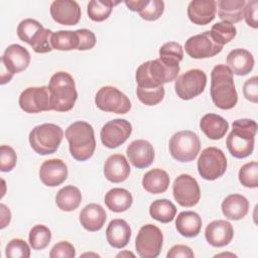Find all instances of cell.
Here are the masks:
<instances>
[{
    "label": "cell",
    "instance_id": "obj_1",
    "mask_svg": "<svg viewBox=\"0 0 258 258\" xmlns=\"http://www.w3.org/2000/svg\"><path fill=\"white\" fill-rule=\"evenodd\" d=\"M210 92L216 107L229 110L236 106L238 94L235 89L233 73L227 64H217L212 70Z\"/></svg>",
    "mask_w": 258,
    "mask_h": 258
},
{
    "label": "cell",
    "instance_id": "obj_2",
    "mask_svg": "<svg viewBox=\"0 0 258 258\" xmlns=\"http://www.w3.org/2000/svg\"><path fill=\"white\" fill-rule=\"evenodd\" d=\"M64 135L69 142L70 152L76 160L85 161L93 156L96 140L91 124L85 121L74 122L66 129Z\"/></svg>",
    "mask_w": 258,
    "mask_h": 258
},
{
    "label": "cell",
    "instance_id": "obj_3",
    "mask_svg": "<svg viewBox=\"0 0 258 258\" xmlns=\"http://www.w3.org/2000/svg\"><path fill=\"white\" fill-rule=\"evenodd\" d=\"M232 131L227 137V147L232 156L245 158L254 149L257 123L252 119H239L233 122Z\"/></svg>",
    "mask_w": 258,
    "mask_h": 258
},
{
    "label": "cell",
    "instance_id": "obj_4",
    "mask_svg": "<svg viewBox=\"0 0 258 258\" xmlns=\"http://www.w3.org/2000/svg\"><path fill=\"white\" fill-rule=\"evenodd\" d=\"M178 66H169L160 58L148 60L140 64L136 71V83L139 88H157L176 80L179 73Z\"/></svg>",
    "mask_w": 258,
    "mask_h": 258
},
{
    "label": "cell",
    "instance_id": "obj_5",
    "mask_svg": "<svg viewBox=\"0 0 258 258\" xmlns=\"http://www.w3.org/2000/svg\"><path fill=\"white\" fill-rule=\"evenodd\" d=\"M50 108L56 112H67L73 109L78 93L74 78L67 72H57L51 76L48 83Z\"/></svg>",
    "mask_w": 258,
    "mask_h": 258
},
{
    "label": "cell",
    "instance_id": "obj_6",
    "mask_svg": "<svg viewBox=\"0 0 258 258\" xmlns=\"http://www.w3.org/2000/svg\"><path fill=\"white\" fill-rule=\"evenodd\" d=\"M62 129L52 123L35 126L29 133L28 140L31 148L40 155L54 153L62 140Z\"/></svg>",
    "mask_w": 258,
    "mask_h": 258
},
{
    "label": "cell",
    "instance_id": "obj_7",
    "mask_svg": "<svg viewBox=\"0 0 258 258\" xmlns=\"http://www.w3.org/2000/svg\"><path fill=\"white\" fill-rule=\"evenodd\" d=\"M53 32L46 29L35 19L27 18L17 26V35L20 40L28 43L37 53H46L52 50L50 36Z\"/></svg>",
    "mask_w": 258,
    "mask_h": 258
},
{
    "label": "cell",
    "instance_id": "obj_8",
    "mask_svg": "<svg viewBox=\"0 0 258 258\" xmlns=\"http://www.w3.org/2000/svg\"><path fill=\"white\" fill-rule=\"evenodd\" d=\"M168 147L171 156L175 160L189 162L198 156L201 150V141L195 132L183 130L171 136Z\"/></svg>",
    "mask_w": 258,
    "mask_h": 258
},
{
    "label": "cell",
    "instance_id": "obj_9",
    "mask_svg": "<svg viewBox=\"0 0 258 258\" xmlns=\"http://www.w3.org/2000/svg\"><path fill=\"white\" fill-rule=\"evenodd\" d=\"M227 169V158L224 152L217 147L204 149L198 159L199 174L206 180H215L221 177Z\"/></svg>",
    "mask_w": 258,
    "mask_h": 258
},
{
    "label": "cell",
    "instance_id": "obj_10",
    "mask_svg": "<svg viewBox=\"0 0 258 258\" xmlns=\"http://www.w3.org/2000/svg\"><path fill=\"white\" fill-rule=\"evenodd\" d=\"M163 244L161 230L152 224L142 226L135 240L137 254L142 258H155L159 255Z\"/></svg>",
    "mask_w": 258,
    "mask_h": 258
},
{
    "label": "cell",
    "instance_id": "obj_11",
    "mask_svg": "<svg viewBox=\"0 0 258 258\" xmlns=\"http://www.w3.org/2000/svg\"><path fill=\"white\" fill-rule=\"evenodd\" d=\"M95 104L97 108L105 112L126 114L131 109L129 98L112 86L102 87L96 94Z\"/></svg>",
    "mask_w": 258,
    "mask_h": 258
},
{
    "label": "cell",
    "instance_id": "obj_12",
    "mask_svg": "<svg viewBox=\"0 0 258 258\" xmlns=\"http://www.w3.org/2000/svg\"><path fill=\"white\" fill-rule=\"evenodd\" d=\"M207 85V75L199 69L185 72L176 78L174 90L176 95L182 100H190L201 95Z\"/></svg>",
    "mask_w": 258,
    "mask_h": 258
},
{
    "label": "cell",
    "instance_id": "obj_13",
    "mask_svg": "<svg viewBox=\"0 0 258 258\" xmlns=\"http://www.w3.org/2000/svg\"><path fill=\"white\" fill-rule=\"evenodd\" d=\"M172 194L177 204L184 208L196 206L201 198L200 185L189 174H180L174 179Z\"/></svg>",
    "mask_w": 258,
    "mask_h": 258
},
{
    "label": "cell",
    "instance_id": "obj_14",
    "mask_svg": "<svg viewBox=\"0 0 258 258\" xmlns=\"http://www.w3.org/2000/svg\"><path fill=\"white\" fill-rule=\"evenodd\" d=\"M18 104L26 113H39L51 110L48 87H29L25 89L19 96Z\"/></svg>",
    "mask_w": 258,
    "mask_h": 258
},
{
    "label": "cell",
    "instance_id": "obj_15",
    "mask_svg": "<svg viewBox=\"0 0 258 258\" xmlns=\"http://www.w3.org/2000/svg\"><path fill=\"white\" fill-rule=\"evenodd\" d=\"M132 125L125 119H114L107 122L101 129L102 143L108 148H117L131 135Z\"/></svg>",
    "mask_w": 258,
    "mask_h": 258
},
{
    "label": "cell",
    "instance_id": "obj_16",
    "mask_svg": "<svg viewBox=\"0 0 258 258\" xmlns=\"http://www.w3.org/2000/svg\"><path fill=\"white\" fill-rule=\"evenodd\" d=\"M184 48L190 57L200 59L215 56L222 51L223 46L213 40L210 31H205L201 34L190 36L185 41Z\"/></svg>",
    "mask_w": 258,
    "mask_h": 258
},
{
    "label": "cell",
    "instance_id": "obj_17",
    "mask_svg": "<svg viewBox=\"0 0 258 258\" xmlns=\"http://www.w3.org/2000/svg\"><path fill=\"white\" fill-rule=\"evenodd\" d=\"M52 19L61 25H76L82 15L81 8L73 0H55L50 5Z\"/></svg>",
    "mask_w": 258,
    "mask_h": 258
},
{
    "label": "cell",
    "instance_id": "obj_18",
    "mask_svg": "<svg viewBox=\"0 0 258 258\" xmlns=\"http://www.w3.org/2000/svg\"><path fill=\"white\" fill-rule=\"evenodd\" d=\"M30 62L28 50L19 44H10L1 56V64L11 75L18 74L27 69Z\"/></svg>",
    "mask_w": 258,
    "mask_h": 258
},
{
    "label": "cell",
    "instance_id": "obj_19",
    "mask_svg": "<svg viewBox=\"0 0 258 258\" xmlns=\"http://www.w3.org/2000/svg\"><path fill=\"white\" fill-rule=\"evenodd\" d=\"M66 163L57 158L48 159L42 162L39 168V178L43 184L53 187L61 184L68 177Z\"/></svg>",
    "mask_w": 258,
    "mask_h": 258
},
{
    "label": "cell",
    "instance_id": "obj_20",
    "mask_svg": "<svg viewBox=\"0 0 258 258\" xmlns=\"http://www.w3.org/2000/svg\"><path fill=\"white\" fill-rule=\"evenodd\" d=\"M126 153L132 165L139 169L148 167L153 162L155 156L153 146L143 139L132 141L128 145Z\"/></svg>",
    "mask_w": 258,
    "mask_h": 258
},
{
    "label": "cell",
    "instance_id": "obj_21",
    "mask_svg": "<svg viewBox=\"0 0 258 258\" xmlns=\"http://www.w3.org/2000/svg\"><path fill=\"white\" fill-rule=\"evenodd\" d=\"M205 237L208 243L213 247H224L232 241L234 230L229 222L225 220H216L207 226Z\"/></svg>",
    "mask_w": 258,
    "mask_h": 258
},
{
    "label": "cell",
    "instance_id": "obj_22",
    "mask_svg": "<svg viewBox=\"0 0 258 258\" xmlns=\"http://www.w3.org/2000/svg\"><path fill=\"white\" fill-rule=\"evenodd\" d=\"M217 5L214 0H194L187 6V16L197 25H207L216 17Z\"/></svg>",
    "mask_w": 258,
    "mask_h": 258
},
{
    "label": "cell",
    "instance_id": "obj_23",
    "mask_svg": "<svg viewBox=\"0 0 258 258\" xmlns=\"http://www.w3.org/2000/svg\"><path fill=\"white\" fill-rule=\"evenodd\" d=\"M130 174V166L122 154L110 155L104 164L105 177L114 183L125 181Z\"/></svg>",
    "mask_w": 258,
    "mask_h": 258
},
{
    "label": "cell",
    "instance_id": "obj_24",
    "mask_svg": "<svg viewBox=\"0 0 258 258\" xmlns=\"http://www.w3.org/2000/svg\"><path fill=\"white\" fill-rule=\"evenodd\" d=\"M131 228L125 220L114 219L106 229V239L110 246L121 249L130 241Z\"/></svg>",
    "mask_w": 258,
    "mask_h": 258
},
{
    "label": "cell",
    "instance_id": "obj_25",
    "mask_svg": "<svg viewBox=\"0 0 258 258\" xmlns=\"http://www.w3.org/2000/svg\"><path fill=\"white\" fill-rule=\"evenodd\" d=\"M254 57L252 53L244 48L231 50L227 55V67L237 76H246L254 68Z\"/></svg>",
    "mask_w": 258,
    "mask_h": 258
},
{
    "label": "cell",
    "instance_id": "obj_26",
    "mask_svg": "<svg viewBox=\"0 0 258 258\" xmlns=\"http://www.w3.org/2000/svg\"><path fill=\"white\" fill-rule=\"evenodd\" d=\"M106 217V212L101 205L89 204L80 213V223L84 229L96 232L103 228Z\"/></svg>",
    "mask_w": 258,
    "mask_h": 258
},
{
    "label": "cell",
    "instance_id": "obj_27",
    "mask_svg": "<svg viewBox=\"0 0 258 258\" xmlns=\"http://www.w3.org/2000/svg\"><path fill=\"white\" fill-rule=\"evenodd\" d=\"M221 208L223 215L227 219L238 221L248 214L249 202L242 195L232 194L224 199Z\"/></svg>",
    "mask_w": 258,
    "mask_h": 258
},
{
    "label": "cell",
    "instance_id": "obj_28",
    "mask_svg": "<svg viewBox=\"0 0 258 258\" xmlns=\"http://www.w3.org/2000/svg\"><path fill=\"white\" fill-rule=\"evenodd\" d=\"M200 128L208 138L219 140L226 135L229 129V124L222 116L210 113L202 117Z\"/></svg>",
    "mask_w": 258,
    "mask_h": 258
},
{
    "label": "cell",
    "instance_id": "obj_29",
    "mask_svg": "<svg viewBox=\"0 0 258 258\" xmlns=\"http://www.w3.org/2000/svg\"><path fill=\"white\" fill-rule=\"evenodd\" d=\"M175 228L183 237H197L202 229V219L196 212H181L177 215L175 220Z\"/></svg>",
    "mask_w": 258,
    "mask_h": 258
},
{
    "label": "cell",
    "instance_id": "obj_30",
    "mask_svg": "<svg viewBox=\"0 0 258 258\" xmlns=\"http://www.w3.org/2000/svg\"><path fill=\"white\" fill-rule=\"evenodd\" d=\"M216 5H218V15L224 22L232 24L244 18L245 0H220Z\"/></svg>",
    "mask_w": 258,
    "mask_h": 258
},
{
    "label": "cell",
    "instance_id": "obj_31",
    "mask_svg": "<svg viewBox=\"0 0 258 258\" xmlns=\"http://www.w3.org/2000/svg\"><path fill=\"white\" fill-rule=\"evenodd\" d=\"M170 178L167 172L161 168H153L147 171L142 178L143 188L153 195L164 192L169 185Z\"/></svg>",
    "mask_w": 258,
    "mask_h": 258
},
{
    "label": "cell",
    "instance_id": "obj_32",
    "mask_svg": "<svg viewBox=\"0 0 258 258\" xmlns=\"http://www.w3.org/2000/svg\"><path fill=\"white\" fill-rule=\"evenodd\" d=\"M132 203V195L125 188L114 187L110 189L105 196V204L107 208L115 213H122L127 211L131 207Z\"/></svg>",
    "mask_w": 258,
    "mask_h": 258
},
{
    "label": "cell",
    "instance_id": "obj_33",
    "mask_svg": "<svg viewBox=\"0 0 258 258\" xmlns=\"http://www.w3.org/2000/svg\"><path fill=\"white\" fill-rule=\"evenodd\" d=\"M82 202L80 189L74 185H67L60 188L55 196L56 206L63 212H72L79 208Z\"/></svg>",
    "mask_w": 258,
    "mask_h": 258
},
{
    "label": "cell",
    "instance_id": "obj_34",
    "mask_svg": "<svg viewBox=\"0 0 258 258\" xmlns=\"http://www.w3.org/2000/svg\"><path fill=\"white\" fill-rule=\"evenodd\" d=\"M149 214L154 220L166 224L174 219L176 215V207L169 200H156L150 205Z\"/></svg>",
    "mask_w": 258,
    "mask_h": 258
},
{
    "label": "cell",
    "instance_id": "obj_35",
    "mask_svg": "<svg viewBox=\"0 0 258 258\" xmlns=\"http://www.w3.org/2000/svg\"><path fill=\"white\" fill-rule=\"evenodd\" d=\"M50 45L52 49L72 50L79 47V35L77 30H59L53 32L50 36Z\"/></svg>",
    "mask_w": 258,
    "mask_h": 258
},
{
    "label": "cell",
    "instance_id": "obj_36",
    "mask_svg": "<svg viewBox=\"0 0 258 258\" xmlns=\"http://www.w3.org/2000/svg\"><path fill=\"white\" fill-rule=\"evenodd\" d=\"M119 3L120 1L112 0H91L87 7L88 16L96 22L104 21L111 14L113 7Z\"/></svg>",
    "mask_w": 258,
    "mask_h": 258
},
{
    "label": "cell",
    "instance_id": "obj_37",
    "mask_svg": "<svg viewBox=\"0 0 258 258\" xmlns=\"http://www.w3.org/2000/svg\"><path fill=\"white\" fill-rule=\"evenodd\" d=\"M210 34L217 44L223 46L236 36L237 29L233 24L222 21L212 26Z\"/></svg>",
    "mask_w": 258,
    "mask_h": 258
},
{
    "label": "cell",
    "instance_id": "obj_38",
    "mask_svg": "<svg viewBox=\"0 0 258 258\" xmlns=\"http://www.w3.org/2000/svg\"><path fill=\"white\" fill-rule=\"evenodd\" d=\"M182 46L175 41L166 42L159 48V58L166 64L178 66L179 61L182 60Z\"/></svg>",
    "mask_w": 258,
    "mask_h": 258
},
{
    "label": "cell",
    "instance_id": "obj_39",
    "mask_svg": "<svg viewBox=\"0 0 258 258\" xmlns=\"http://www.w3.org/2000/svg\"><path fill=\"white\" fill-rule=\"evenodd\" d=\"M29 244L34 250H42L48 246L51 240V232L44 225H35L28 235Z\"/></svg>",
    "mask_w": 258,
    "mask_h": 258
},
{
    "label": "cell",
    "instance_id": "obj_40",
    "mask_svg": "<svg viewBox=\"0 0 258 258\" xmlns=\"http://www.w3.org/2000/svg\"><path fill=\"white\" fill-rule=\"evenodd\" d=\"M239 181L245 187L255 188L258 186V163L251 161L244 164L239 170Z\"/></svg>",
    "mask_w": 258,
    "mask_h": 258
},
{
    "label": "cell",
    "instance_id": "obj_41",
    "mask_svg": "<svg viewBox=\"0 0 258 258\" xmlns=\"http://www.w3.org/2000/svg\"><path fill=\"white\" fill-rule=\"evenodd\" d=\"M136 94L140 102L147 106H154L163 100L165 90L163 86L157 88H139L136 89Z\"/></svg>",
    "mask_w": 258,
    "mask_h": 258
},
{
    "label": "cell",
    "instance_id": "obj_42",
    "mask_svg": "<svg viewBox=\"0 0 258 258\" xmlns=\"http://www.w3.org/2000/svg\"><path fill=\"white\" fill-rule=\"evenodd\" d=\"M164 11V2L162 0H145L144 5L139 10V15L147 21L157 20Z\"/></svg>",
    "mask_w": 258,
    "mask_h": 258
},
{
    "label": "cell",
    "instance_id": "obj_43",
    "mask_svg": "<svg viewBox=\"0 0 258 258\" xmlns=\"http://www.w3.org/2000/svg\"><path fill=\"white\" fill-rule=\"evenodd\" d=\"M5 255L8 258H29L30 248L22 239H12L6 245Z\"/></svg>",
    "mask_w": 258,
    "mask_h": 258
},
{
    "label": "cell",
    "instance_id": "obj_44",
    "mask_svg": "<svg viewBox=\"0 0 258 258\" xmlns=\"http://www.w3.org/2000/svg\"><path fill=\"white\" fill-rule=\"evenodd\" d=\"M17 161V156L14 149L8 145H1L0 148V169L2 172L11 171Z\"/></svg>",
    "mask_w": 258,
    "mask_h": 258
},
{
    "label": "cell",
    "instance_id": "obj_45",
    "mask_svg": "<svg viewBox=\"0 0 258 258\" xmlns=\"http://www.w3.org/2000/svg\"><path fill=\"white\" fill-rule=\"evenodd\" d=\"M75 256V247L68 241H60L56 243L49 252L50 258H74Z\"/></svg>",
    "mask_w": 258,
    "mask_h": 258
},
{
    "label": "cell",
    "instance_id": "obj_46",
    "mask_svg": "<svg viewBox=\"0 0 258 258\" xmlns=\"http://www.w3.org/2000/svg\"><path fill=\"white\" fill-rule=\"evenodd\" d=\"M79 35V47L78 50H88L95 46L96 44V36L93 31L82 28L77 30Z\"/></svg>",
    "mask_w": 258,
    "mask_h": 258
},
{
    "label": "cell",
    "instance_id": "obj_47",
    "mask_svg": "<svg viewBox=\"0 0 258 258\" xmlns=\"http://www.w3.org/2000/svg\"><path fill=\"white\" fill-rule=\"evenodd\" d=\"M257 10H258V1L251 0L246 3L244 7V18L247 24L253 28L258 27L257 20Z\"/></svg>",
    "mask_w": 258,
    "mask_h": 258
},
{
    "label": "cell",
    "instance_id": "obj_48",
    "mask_svg": "<svg viewBox=\"0 0 258 258\" xmlns=\"http://www.w3.org/2000/svg\"><path fill=\"white\" fill-rule=\"evenodd\" d=\"M258 78L257 76H254L247 80L243 86V93L244 97L252 102V103H257L258 102Z\"/></svg>",
    "mask_w": 258,
    "mask_h": 258
},
{
    "label": "cell",
    "instance_id": "obj_49",
    "mask_svg": "<svg viewBox=\"0 0 258 258\" xmlns=\"http://www.w3.org/2000/svg\"><path fill=\"white\" fill-rule=\"evenodd\" d=\"M195 256L192 250L185 245H174L167 252V258H192Z\"/></svg>",
    "mask_w": 258,
    "mask_h": 258
},
{
    "label": "cell",
    "instance_id": "obj_50",
    "mask_svg": "<svg viewBox=\"0 0 258 258\" xmlns=\"http://www.w3.org/2000/svg\"><path fill=\"white\" fill-rule=\"evenodd\" d=\"M0 211H1V226H0V228L4 229L10 223L11 213H10V210L3 204L0 205Z\"/></svg>",
    "mask_w": 258,
    "mask_h": 258
},
{
    "label": "cell",
    "instance_id": "obj_51",
    "mask_svg": "<svg viewBox=\"0 0 258 258\" xmlns=\"http://www.w3.org/2000/svg\"><path fill=\"white\" fill-rule=\"evenodd\" d=\"M124 256H132V257H134L135 255L133 253H131V252H121V253L117 254L116 257H124Z\"/></svg>",
    "mask_w": 258,
    "mask_h": 258
},
{
    "label": "cell",
    "instance_id": "obj_52",
    "mask_svg": "<svg viewBox=\"0 0 258 258\" xmlns=\"http://www.w3.org/2000/svg\"><path fill=\"white\" fill-rule=\"evenodd\" d=\"M220 256H236L235 254H229V253H222V254H218V255H215V257H220Z\"/></svg>",
    "mask_w": 258,
    "mask_h": 258
},
{
    "label": "cell",
    "instance_id": "obj_53",
    "mask_svg": "<svg viewBox=\"0 0 258 258\" xmlns=\"http://www.w3.org/2000/svg\"><path fill=\"white\" fill-rule=\"evenodd\" d=\"M91 255H95V256H99L98 254H88V253H86V254H83V256H91Z\"/></svg>",
    "mask_w": 258,
    "mask_h": 258
}]
</instances>
